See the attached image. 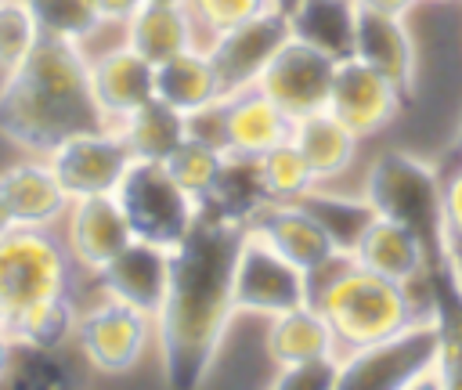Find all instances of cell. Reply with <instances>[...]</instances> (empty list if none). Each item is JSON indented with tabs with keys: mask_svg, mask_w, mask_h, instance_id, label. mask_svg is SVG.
Instances as JSON below:
<instances>
[{
	"mask_svg": "<svg viewBox=\"0 0 462 390\" xmlns=\"http://www.w3.org/2000/svg\"><path fill=\"white\" fill-rule=\"evenodd\" d=\"M87 79L105 126H116L134 108L155 98V65L141 58L126 40L97 54H87Z\"/></svg>",
	"mask_w": 462,
	"mask_h": 390,
	"instance_id": "e0dca14e",
	"label": "cell"
},
{
	"mask_svg": "<svg viewBox=\"0 0 462 390\" xmlns=\"http://www.w3.org/2000/svg\"><path fill=\"white\" fill-rule=\"evenodd\" d=\"M357 7H368V11H383V14H401V18H411L422 0H350Z\"/></svg>",
	"mask_w": 462,
	"mask_h": 390,
	"instance_id": "74e56055",
	"label": "cell"
},
{
	"mask_svg": "<svg viewBox=\"0 0 462 390\" xmlns=\"http://www.w3.org/2000/svg\"><path fill=\"white\" fill-rule=\"evenodd\" d=\"M76 318L79 307L72 292H54L43 300H32L11 314L7 336L18 347H36V350H69L76 336Z\"/></svg>",
	"mask_w": 462,
	"mask_h": 390,
	"instance_id": "484cf974",
	"label": "cell"
},
{
	"mask_svg": "<svg viewBox=\"0 0 462 390\" xmlns=\"http://www.w3.org/2000/svg\"><path fill=\"white\" fill-rule=\"evenodd\" d=\"M90 282L97 285V292L126 300V303H134L155 318L162 300H166V285H170V249L144 242V238H134Z\"/></svg>",
	"mask_w": 462,
	"mask_h": 390,
	"instance_id": "ffe728a7",
	"label": "cell"
},
{
	"mask_svg": "<svg viewBox=\"0 0 462 390\" xmlns=\"http://www.w3.org/2000/svg\"><path fill=\"white\" fill-rule=\"evenodd\" d=\"M58 231H61L65 249L83 278H94L105 264H112L134 242L130 220H126L116 191L72 199Z\"/></svg>",
	"mask_w": 462,
	"mask_h": 390,
	"instance_id": "5bb4252c",
	"label": "cell"
},
{
	"mask_svg": "<svg viewBox=\"0 0 462 390\" xmlns=\"http://www.w3.org/2000/svg\"><path fill=\"white\" fill-rule=\"evenodd\" d=\"M224 162H227V152L224 148H217V144H209V141H202V137H184L166 159H162V166H166V173L202 206L206 199H209V191L217 188V181H220V173H224Z\"/></svg>",
	"mask_w": 462,
	"mask_h": 390,
	"instance_id": "83f0119b",
	"label": "cell"
},
{
	"mask_svg": "<svg viewBox=\"0 0 462 390\" xmlns=\"http://www.w3.org/2000/svg\"><path fill=\"white\" fill-rule=\"evenodd\" d=\"M11 228H14V217H11V209H7V202L0 199V238H4V235H7Z\"/></svg>",
	"mask_w": 462,
	"mask_h": 390,
	"instance_id": "60d3db41",
	"label": "cell"
},
{
	"mask_svg": "<svg viewBox=\"0 0 462 390\" xmlns=\"http://www.w3.org/2000/svg\"><path fill=\"white\" fill-rule=\"evenodd\" d=\"M346 256L365 267L375 271L390 282H401L408 289H422L426 274H430V242L419 228L390 217V213H372L368 224L361 228V235L354 238V246L346 249Z\"/></svg>",
	"mask_w": 462,
	"mask_h": 390,
	"instance_id": "2e32d148",
	"label": "cell"
},
{
	"mask_svg": "<svg viewBox=\"0 0 462 390\" xmlns=\"http://www.w3.org/2000/svg\"><path fill=\"white\" fill-rule=\"evenodd\" d=\"M350 51L357 58L372 61L375 69H383L408 98L415 94L419 51H415V36H411L408 18L368 11V7L354 4V11H350Z\"/></svg>",
	"mask_w": 462,
	"mask_h": 390,
	"instance_id": "ac0fdd59",
	"label": "cell"
},
{
	"mask_svg": "<svg viewBox=\"0 0 462 390\" xmlns=\"http://www.w3.org/2000/svg\"><path fill=\"white\" fill-rule=\"evenodd\" d=\"M350 0H296L289 7L292 32L328 47L332 54L350 51Z\"/></svg>",
	"mask_w": 462,
	"mask_h": 390,
	"instance_id": "f546056e",
	"label": "cell"
},
{
	"mask_svg": "<svg viewBox=\"0 0 462 390\" xmlns=\"http://www.w3.org/2000/svg\"><path fill=\"white\" fill-rule=\"evenodd\" d=\"M40 22L29 0H0V76L18 69L40 43Z\"/></svg>",
	"mask_w": 462,
	"mask_h": 390,
	"instance_id": "d6a6232c",
	"label": "cell"
},
{
	"mask_svg": "<svg viewBox=\"0 0 462 390\" xmlns=\"http://www.w3.org/2000/svg\"><path fill=\"white\" fill-rule=\"evenodd\" d=\"M224 94L217 65L206 47H188L166 61L155 65V98L177 108L180 116H191L206 105H213Z\"/></svg>",
	"mask_w": 462,
	"mask_h": 390,
	"instance_id": "cb8c5ba5",
	"label": "cell"
},
{
	"mask_svg": "<svg viewBox=\"0 0 462 390\" xmlns=\"http://www.w3.org/2000/svg\"><path fill=\"white\" fill-rule=\"evenodd\" d=\"M7 386H25V390H51V386H69L72 368L65 365V350H36V347H18L7 368Z\"/></svg>",
	"mask_w": 462,
	"mask_h": 390,
	"instance_id": "836d02e7",
	"label": "cell"
},
{
	"mask_svg": "<svg viewBox=\"0 0 462 390\" xmlns=\"http://www.w3.org/2000/svg\"><path fill=\"white\" fill-rule=\"evenodd\" d=\"M422 4H430V7H451V4H462V0H422Z\"/></svg>",
	"mask_w": 462,
	"mask_h": 390,
	"instance_id": "b9f144b4",
	"label": "cell"
},
{
	"mask_svg": "<svg viewBox=\"0 0 462 390\" xmlns=\"http://www.w3.org/2000/svg\"><path fill=\"white\" fill-rule=\"evenodd\" d=\"M217 112V144L235 159H260L292 134V119L256 87L227 90L213 101Z\"/></svg>",
	"mask_w": 462,
	"mask_h": 390,
	"instance_id": "9a60e30c",
	"label": "cell"
},
{
	"mask_svg": "<svg viewBox=\"0 0 462 390\" xmlns=\"http://www.w3.org/2000/svg\"><path fill=\"white\" fill-rule=\"evenodd\" d=\"M437 206H440V235H444V253L462 246V155L451 170L437 177Z\"/></svg>",
	"mask_w": 462,
	"mask_h": 390,
	"instance_id": "e575fe53",
	"label": "cell"
},
{
	"mask_svg": "<svg viewBox=\"0 0 462 390\" xmlns=\"http://www.w3.org/2000/svg\"><path fill=\"white\" fill-rule=\"evenodd\" d=\"M191 25H195V36H199V47H209L213 40H220L224 32L282 7V0H180Z\"/></svg>",
	"mask_w": 462,
	"mask_h": 390,
	"instance_id": "4dcf8cb0",
	"label": "cell"
},
{
	"mask_svg": "<svg viewBox=\"0 0 462 390\" xmlns=\"http://www.w3.org/2000/svg\"><path fill=\"white\" fill-rule=\"evenodd\" d=\"M242 224L202 213L180 246L170 249V285L155 314V347L170 386H199L235 303L231 271Z\"/></svg>",
	"mask_w": 462,
	"mask_h": 390,
	"instance_id": "6da1fadb",
	"label": "cell"
},
{
	"mask_svg": "<svg viewBox=\"0 0 462 390\" xmlns=\"http://www.w3.org/2000/svg\"><path fill=\"white\" fill-rule=\"evenodd\" d=\"M404 105H408V94L383 69L357 58L354 51L336 58L332 90H328L325 108L339 116L361 141L383 137L390 126H397Z\"/></svg>",
	"mask_w": 462,
	"mask_h": 390,
	"instance_id": "9c48e42d",
	"label": "cell"
},
{
	"mask_svg": "<svg viewBox=\"0 0 462 390\" xmlns=\"http://www.w3.org/2000/svg\"><path fill=\"white\" fill-rule=\"evenodd\" d=\"M289 141L300 148V155L307 159V166L318 177V188L336 184L339 177H346V170L357 162L361 155V137L328 108H318L310 116L292 119V134Z\"/></svg>",
	"mask_w": 462,
	"mask_h": 390,
	"instance_id": "7402d4cb",
	"label": "cell"
},
{
	"mask_svg": "<svg viewBox=\"0 0 462 390\" xmlns=\"http://www.w3.org/2000/svg\"><path fill=\"white\" fill-rule=\"evenodd\" d=\"M51 170L58 173L61 188L79 199V195H105L116 191L126 166L134 162L130 148L123 144L116 126H87L69 137H61L47 155Z\"/></svg>",
	"mask_w": 462,
	"mask_h": 390,
	"instance_id": "7c38bea8",
	"label": "cell"
},
{
	"mask_svg": "<svg viewBox=\"0 0 462 390\" xmlns=\"http://www.w3.org/2000/svg\"><path fill=\"white\" fill-rule=\"evenodd\" d=\"M336 365H339V358H321V361L278 368L271 386L274 390H336Z\"/></svg>",
	"mask_w": 462,
	"mask_h": 390,
	"instance_id": "d590c367",
	"label": "cell"
},
{
	"mask_svg": "<svg viewBox=\"0 0 462 390\" xmlns=\"http://www.w3.org/2000/svg\"><path fill=\"white\" fill-rule=\"evenodd\" d=\"M253 238H260L267 249H274L282 260H289L292 267H300L307 278L328 264L332 256H339L343 249L336 246L332 231L325 228V220L300 199V202H274L263 199L249 220L242 224Z\"/></svg>",
	"mask_w": 462,
	"mask_h": 390,
	"instance_id": "4fadbf2b",
	"label": "cell"
},
{
	"mask_svg": "<svg viewBox=\"0 0 462 390\" xmlns=\"http://www.w3.org/2000/svg\"><path fill=\"white\" fill-rule=\"evenodd\" d=\"M123 144L130 148L134 159H148V162H162L184 137H188V123L177 108H170L166 101L152 98L141 108H134L126 119L116 123Z\"/></svg>",
	"mask_w": 462,
	"mask_h": 390,
	"instance_id": "4316f807",
	"label": "cell"
},
{
	"mask_svg": "<svg viewBox=\"0 0 462 390\" xmlns=\"http://www.w3.org/2000/svg\"><path fill=\"white\" fill-rule=\"evenodd\" d=\"M76 274L79 271L58 228L14 224L0 238V292L7 296L11 311L54 292H72Z\"/></svg>",
	"mask_w": 462,
	"mask_h": 390,
	"instance_id": "52a82bcc",
	"label": "cell"
},
{
	"mask_svg": "<svg viewBox=\"0 0 462 390\" xmlns=\"http://www.w3.org/2000/svg\"><path fill=\"white\" fill-rule=\"evenodd\" d=\"M451 386L440 303L419 311L404 329L339 354L336 390H415Z\"/></svg>",
	"mask_w": 462,
	"mask_h": 390,
	"instance_id": "277c9868",
	"label": "cell"
},
{
	"mask_svg": "<svg viewBox=\"0 0 462 390\" xmlns=\"http://www.w3.org/2000/svg\"><path fill=\"white\" fill-rule=\"evenodd\" d=\"M307 300H310V278L242 228V242H238L235 271H231L235 311L256 314V318H274Z\"/></svg>",
	"mask_w": 462,
	"mask_h": 390,
	"instance_id": "30bf717a",
	"label": "cell"
},
{
	"mask_svg": "<svg viewBox=\"0 0 462 390\" xmlns=\"http://www.w3.org/2000/svg\"><path fill=\"white\" fill-rule=\"evenodd\" d=\"M11 314H14V311H11V303H7V296L0 292V332H7V329H11Z\"/></svg>",
	"mask_w": 462,
	"mask_h": 390,
	"instance_id": "ab89813d",
	"label": "cell"
},
{
	"mask_svg": "<svg viewBox=\"0 0 462 390\" xmlns=\"http://www.w3.org/2000/svg\"><path fill=\"white\" fill-rule=\"evenodd\" d=\"M451 256H458V260H462V246H458V249H451Z\"/></svg>",
	"mask_w": 462,
	"mask_h": 390,
	"instance_id": "7bdbcfd3",
	"label": "cell"
},
{
	"mask_svg": "<svg viewBox=\"0 0 462 390\" xmlns=\"http://www.w3.org/2000/svg\"><path fill=\"white\" fill-rule=\"evenodd\" d=\"M263 343H267V358L278 368H292L303 361H321V358H339L336 336L328 318L307 300L300 307H289L274 318H267L263 325Z\"/></svg>",
	"mask_w": 462,
	"mask_h": 390,
	"instance_id": "603a6c76",
	"label": "cell"
},
{
	"mask_svg": "<svg viewBox=\"0 0 462 390\" xmlns=\"http://www.w3.org/2000/svg\"><path fill=\"white\" fill-rule=\"evenodd\" d=\"M105 126L90 98L87 47L40 36L32 54L0 76V137L25 155H47L61 137Z\"/></svg>",
	"mask_w": 462,
	"mask_h": 390,
	"instance_id": "7a4b0ae2",
	"label": "cell"
},
{
	"mask_svg": "<svg viewBox=\"0 0 462 390\" xmlns=\"http://www.w3.org/2000/svg\"><path fill=\"white\" fill-rule=\"evenodd\" d=\"M292 32V18L285 7H274L231 32H224L220 40H213L206 51L217 65V76H220V87L224 94L227 90H238V87H249L256 83L260 69L267 65V58L278 51V43Z\"/></svg>",
	"mask_w": 462,
	"mask_h": 390,
	"instance_id": "d6986e66",
	"label": "cell"
},
{
	"mask_svg": "<svg viewBox=\"0 0 462 390\" xmlns=\"http://www.w3.org/2000/svg\"><path fill=\"white\" fill-rule=\"evenodd\" d=\"M310 303L328 318L336 347L346 354L404 329L419 311L433 307L437 296L422 300L419 289L365 271L346 253H339L310 274Z\"/></svg>",
	"mask_w": 462,
	"mask_h": 390,
	"instance_id": "3957f363",
	"label": "cell"
},
{
	"mask_svg": "<svg viewBox=\"0 0 462 390\" xmlns=\"http://www.w3.org/2000/svg\"><path fill=\"white\" fill-rule=\"evenodd\" d=\"M116 199L130 220L134 238L155 242L162 249L180 246L202 217V206L166 173V166L148 159H134L126 166Z\"/></svg>",
	"mask_w": 462,
	"mask_h": 390,
	"instance_id": "5b68a950",
	"label": "cell"
},
{
	"mask_svg": "<svg viewBox=\"0 0 462 390\" xmlns=\"http://www.w3.org/2000/svg\"><path fill=\"white\" fill-rule=\"evenodd\" d=\"M29 7L43 36H61L87 47V40L105 29V18L94 0H29Z\"/></svg>",
	"mask_w": 462,
	"mask_h": 390,
	"instance_id": "1f68e13d",
	"label": "cell"
},
{
	"mask_svg": "<svg viewBox=\"0 0 462 390\" xmlns=\"http://www.w3.org/2000/svg\"><path fill=\"white\" fill-rule=\"evenodd\" d=\"M170 4H180V0H170Z\"/></svg>",
	"mask_w": 462,
	"mask_h": 390,
	"instance_id": "ee69618b",
	"label": "cell"
},
{
	"mask_svg": "<svg viewBox=\"0 0 462 390\" xmlns=\"http://www.w3.org/2000/svg\"><path fill=\"white\" fill-rule=\"evenodd\" d=\"M11 358H14V339L7 332H0V383L7 379V368H11Z\"/></svg>",
	"mask_w": 462,
	"mask_h": 390,
	"instance_id": "f35d334b",
	"label": "cell"
},
{
	"mask_svg": "<svg viewBox=\"0 0 462 390\" xmlns=\"http://www.w3.org/2000/svg\"><path fill=\"white\" fill-rule=\"evenodd\" d=\"M336 58L328 47L289 32L278 51L267 58V65L256 76V87L289 116H310L318 108L328 105V90H332V72H336Z\"/></svg>",
	"mask_w": 462,
	"mask_h": 390,
	"instance_id": "ba28073f",
	"label": "cell"
},
{
	"mask_svg": "<svg viewBox=\"0 0 462 390\" xmlns=\"http://www.w3.org/2000/svg\"><path fill=\"white\" fill-rule=\"evenodd\" d=\"M375 213H390L411 228H419L430 242V231L440 235V206H437V173L411 159V155H397L386 152L379 155V162L368 170L365 177V191H361ZM444 246V235H440Z\"/></svg>",
	"mask_w": 462,
	"mask_h": 390,
	"instance_id": "8fae6325",
	"label": "cell"
},
{
	"mask_svg": "<svg viewBox=\"0 0 462 390\" xmlns=\"http://www.w3.org/2000/svg\"><path fill=\"white\" fill-rule=\"evenodd\" d=\"M72 343L94 372L130 376L155 347V318L126 300L101 292L94 303L79 307Z\"/></svg>",
	"mask_w": 462,
	"mask_h": 390,
	"instance_id": "8992f818",
	"label": "cell"
},
{
	"mask_svg": "<svg viewBox=\"0 0 462 390\" xmlns=\"http://www.w3.org/2000/svg\"><path fill=\"white\" fill-rule=\"evenodd\" d=\"M256 177H260L263 195L274 202H300L318 188L314 170L307 166V159L300 155L292 141H282L278 148L263 152L256 159Z\"/></svg>",
	"mask_w": 462,
	"mask_h": 390,
	"instance_id": "f1b7e54d",
	"label": "cell"
},
{
	"mask_svg": "<svg viewBox=\"0 0 462 390\" xmlns=\"http://www.w3.org/2000/svg\"><path fill=\"white\" fill-rule=\"evenodd\" d=\"M123 40L152 65H159L188 47H199V36H195V25H191L184 4H170V0H148L123 25Z\"/></svg>",
	"mask_w": 462,
	"mask_h": 390,
	"instance_id": "d4e9b609",
	"label": "cell"
},
{
	"mask_svg": "<svg viewBox=\"0 0 462 390\" xmlns=\"http://www.w3.org/2000/svg\"><path fill=\"white\" fill-rule=\"evenodd\" d=\"M0 199L7 202L14 224L36 228H58L72 202L43 155H25L0 166Z\"/></svg>",
	"mask_w": 462,
	"mask_h": 390,
	"instance_id": "44dd1931",
	"label": "cell"
},
{
	"mask_svg": "<svg viewBox=\"0 0 462 390\" xmlns=\"http://www.w3.org/2000/svg\"><path fill=\"white\" fill-rule=\"evenodd\" d=\"M97 4V11H101V18H105V25H126L148 0H94Z\"/></svg>",
	"mask_w": 462,
	"mask_h": 390,
	"instance_id": "8d00e7d4",
	"label": "cell"
}]
</instances>
